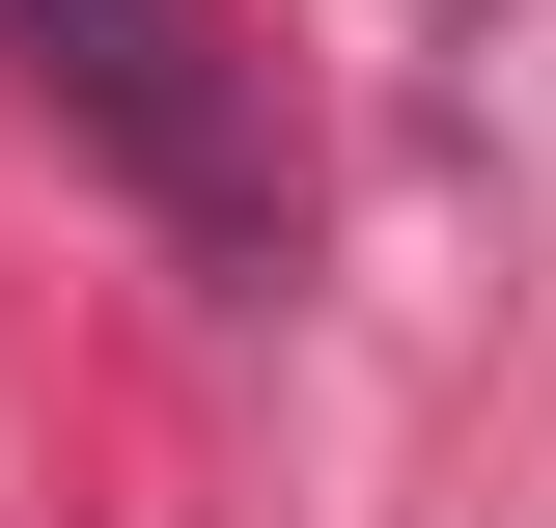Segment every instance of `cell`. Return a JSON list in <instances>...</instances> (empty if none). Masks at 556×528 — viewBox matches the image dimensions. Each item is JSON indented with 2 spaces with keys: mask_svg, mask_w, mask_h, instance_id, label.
<instances>
[{
  "mask_svg": "<svg viewBox=\"0 0 556 528\" xmlns=\"http://www.w3.org/2000/svg\"><path fill=\"white\" fill-rule=\"evenodd\" d=\"M0 56H28V112H56L167 251L278 278V112H251V56H223V0H0Z\"/></svg>",
  "mask_w": 556,
  "mask_h": 528,
  "instance_id": "cell-1",
  "label": "cell"
}]
</instances>
